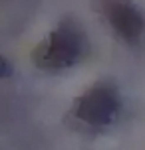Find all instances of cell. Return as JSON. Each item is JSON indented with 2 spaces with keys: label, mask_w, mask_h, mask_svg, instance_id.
Here are the masks:
<instances>
[{
  "label": "cell",
  "mask_w": 145,
  "mask_h": 150,
  "mask_svg": "<svg viewBox=\"0 0 145 150\" xmlns=\"http://www.w3.org/2000/svg\"><path fill=\"white\" fill-rule=\"evenodd\" d=\"M84 47H85L84 32L72 20H66L36 50L34 61L40 63L44 69H64L74 65L82 57Z\"/></svg>",
  "instance_id": "obj_1"
},
{
  "label": "cell",
  "mask_w": 145,
  "mask_h": 150,
  "mask_svg": "<svg viewBox=\"0 0 145 150\" xmlns=\"http://www.w3.org/2000/svg\"><path fill=\"white\" fill-rule=\"evenodd\" d=\"M119 111V97L113 87L109 85H95L84 97L78 101V117L93 127H101L111 122Z\"/></svg>",
  "instance_id": "obj_2"
},
{
  "label": "cell",
  "mask_w": 145,
  "mask_h": 150,
  "mask_svg": "<svg viewBox=\"0 0 145 150\" xmlns=\"http://www.w3.org/2000/svg\"><path fill=\"white\" fill-rule=\"evenodd\" d=\"M109 22L113 26V30L127 42H135L143 34L145 22L143 16L139 14V10L129 0H111L107 8Z\"/></svg>",
  "instance_id": "obj_3"
},
{
  "label": "cell",
  "mask_w": 145,
  "mask_h": 150,
  "mask_svg": "<svg viewBox=\"0 0 145 150\" xmlns=\"http://www.w3.org/2000/svg\"><path fill=\"white\" fill-rule=\"evenodd\" d=\"M8 75H12V65L8 59L0 55V77H8Z\"/></svg>",
  "instance_id": "obj_4"
}]
</instances>
